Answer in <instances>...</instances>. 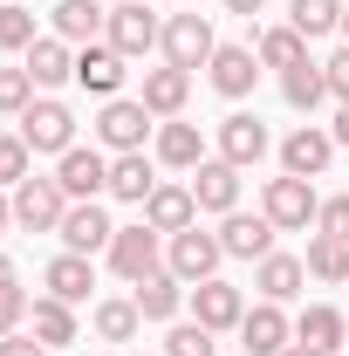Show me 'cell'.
Returning a JSON list of instances; mask_svg holds the SVG:
<instances>
[{
	"label": "cell",
	"instance_id": "obj_16",
	"mask_svg": "<svg viewBox=\"0 0 349 356\" xmlns=\"http://www.w3.org/2000/svg\"><path fill=\"white\" fill-rule=\"evenodd\" d=\"M240 315H247V302H240V288H233V281H199V288H192V322H206V329H240Z\"/></svg>",
	"mask_w": 349,
	"mask_h": 356
},
{
	"label": "cell",
	"instance_id": "obj_42",
	"mask_svg": "<svg viewBox=\"0 0 349 356\" xmlns=\"http://www.w3.org/2000/svg\"><path fill=\"white\" fill-rule=\"evenodd\" d=\"M0 356H48V343H35V336L14 329V336H0Z\"/></svg>",
	"mask_w": 349,
	"mask_h": 356
},
{
	"label": "cell",
	"instance_id": "obj_30",
	"mask_svg": "<svg viewBox=\"0 0 349 356\" xmlns=\"http://www.w3.org/2000/svg\"><path fill=\"white\" fill-rule=\"evenodd\" d=\"M288 28H295L302 42L336 35V28H343V0H295V7H288Z\"/></svg>",
	"mask_w": 349,
	"mask_h": 356
},
{
	"label": "cell",
	"instance_id": "obj_12",
	"mask_svg": "<svg viewBox=\"0 0 349 356\" xmlns=\"http://www.w3.org/2000/svg\"><path fill=\"white\" fill-rule=\"evenodd\" d=\"M96 137H103L110 151H144V137H151V110H144V103H124V96H110L103 117H96Z\"/></svg>",
	"mask_w": 349,
	"mask_h": 356
},
{
	"label": "cell",
	"instance_id": "obj_8",
	"mask_svg": "<svg viewBox=\"0 0 349 356\" xmlns=\"http://www.w3.org/2000/svg\"><path fill=\"white\" fill-rule=\"evenodd\" d=\"M62 247L69 254H110V240H117V226H110V213L96 206V199H76L69 213H62Z\"/></svg>",
	"mask_w": 349,
	"mask_h": 356
},
{
	"label": "cell",
	"instance_id": "obj_4",
	"mask_svg": "<svg viewBox=\"0 0 349 356\" xmlns=\"http://www.w3.org/2000/svg\"><path fill=\"white\" fill-rule=\"evenodd\" d=\"M261 213L281 233H302V226H315V213H322V199H315V185L308 178H267V192H261Z\"/></svg>",
	"mask_w": 349,
	"mask_h": 356
},
{
	"label": "cell",
	"instance_id": "obj_15",
	"mask_svg": "<svg viewBox=\"0 0 349 356\" xmlns=\"http://www.w3.org/2000/svg\"><path fill=\"white\" fill-rule=\"evenodd\" d=\"M144 226L151 233H185V226H199V199H192V185H158L151 199H144Z\"/></svg>",
	"mask_w": 349,
	"mask_h": 356
},
{
	"label": "cell",
	"instance_id": "obj_37",
	"mask_svg": "<svg viewBox=\"0 0 349 356\" xmlns=\"http://www.w3.org/2000/svg\"><path fill=\"white\" fill-rule=\"evenodd\" d=\"M35 42H42V35H35V14H28V7H0V48L28 55Z\"/></svg>",
	"mask_w": 349,
	"mask_h": 356
},
{
	"label": "cell",
	"instance_id": "obj_33",
	"mask_svg": "<svg viewBox=\"0 0 349 356\" xmlns=\"http://www.w3.org/2000/svg\"><path fill=\"white\" fill-rule=\"evenodd\" d=\"M308 274H315V281H349V240L315 233V240H308Z\"/></svg>",
	"mask_w": 349,
	"mask_h": 356
},
{
	"label": "cell",
	"instance_id": "obj_5",
	"mask_svg": "<svg viewBox=\"0 0 349 356\" xmlns=\"http://www.w3.org/2000/svg\"><path fill=\"white\" fill-rule=\"evenodd\" d=\"M165 62H172V69H185V76H192V69H206V62H213V21H206V14H172V21H165Z\"/></svg>",
	"mask_w": 349,
	"mask_h": 356
},
{
	"label": "cell",
	"instance_id": "obj_36",
	"mask_svg": "<svg viewBox=\"0 0 349 356\" xmlns=\"http://www.w3.org/2000/svg\"><path fill=\"white\" fill-rule=\"evenodd\" d=\"M165 356H219V350H213V329H206V322H172Z\"/></svg>",
	"mask_w": 349,
	"mask_h": 356
},
{
	"label": "cell",
	"instance_id": "obj_25",
	"mask_svg": "<svg viewBox=\"0 0 349 356\" xmlns=\"http://www.w3.org/2000/svg\"><path fill=\"white\" fill-rule=\"evenodd\" d=\"M308 281V261H295V254H267L261 267H254V288H261V302H295Z\"/></svg>",
	"mask_w": 349,
	"mask_h": 356
},
{
	"label": "cell",
	"instance_id": "obj_13",
	"mask_svg": "<svg viewBox=\"0 0 349 356\" xmlns=\"http://www.w3.org/2000/svg\"><path fill=\"white\" fill-rule=\"evenodd\" d=\"M240 343H247V356H281L295 343V322L281 315V302H261V309L240 315Z\"/></svg>",
	"mask_w": 349,
	"mask_h": 356
},
{
	"label": "cell",
	"instance_id": "obj_28",
	"mask_svg": "<svg viewBox=\"0 0 349 356\" xmlns=\"http://www.w3.org/2000/svg\"><path fill=\"white\" fill-rule=\"evenodd\" d=\"M28 329H35V343L62 350V343H76V309H69V302H55V295H42V302L28 309Z\"/></svg>",
	"mask_w": 349,
	"mask_h": 356
},
{
	"label": "cell",
	"instance_id": "obj_48",
	"mask_svg": "<svg viewBox=\"0 0 349 356\" xmlns=\"http://www.w3.org/2000/svg\"><path fill=\"white\" fill-rule=\"evenodd\" d=\"M343 42H349V7H343Z\"/></svg>",
	"mask_w": 349,
	"mask_h": 356
},
{
	"label": "cell",
	"instance_id": "obj_18",
	"mask_svg": "<svg viewBox=\"0 0 349 356\" xmlns=\"http://www.w3.org/2000/svg\"><path fill=\"white\" fill-rule=\"evenodd\" d=\"M192 199H199V213H233L240 206V165H226V158H206L199 178H192Z\"/></svg>",
	"mask_w": 349,
	"mask_h": 356
},
{
	"label": "cell",
	"instance_id": "obj_46",
	"mask_svg": "<svg viewBox=\"0 0 349 356\" xmlns=\"http://www.w3.org/2000/svg\"><path fill=\"white\" fill-rule=\"evenodd\" d=\"M281 356H322V350H308V343H288V350H281Z\"/></svg>",
	"mask_w": 349,
	"mask_h": 356
},
{
	"label": "cell",
	"instance_id": "obj_32",
	"mask_svg": "<svg viewBox=\"0 0 349 356\" xmlns=\"http://www.w3.org/2000/svg\"><path fill=\"white\" fill-rule=\"evenodd\" d=\"M137 329H144V315H137L131 295H110V302H96V336H103V343H131Z\"/></svg>",
	"mask_w": 349,
	"mask_h": 356
},
{
	"label": "cell",
	"instance_id": "obj_34",
	"mask_svg": "<svg viewBox=\"0 0 349 356\" xmlns=\"http://www.w3.org/2000/svg\"><path fill=\"white\" fill-rule=\"evenodd\" d=\"M281 96H288L295 110H315V103L329 96V76H322V62H302V69H288V76H281Z\"/></svg>",
	"mask_w": 349,
	"mask_h": 356
},
{
	"label": "cell",
	"instance_id": "obj_40",
	"mask_svg": "<svg viewBox=\"0 0 349 356\" xmlns=\"http://www.w3.org/2000/svg\"><path fill=\"white\" fill-rule=\"evenodd\" d=\"M315 226H322L329 240H349V192H336V199H322V213H315Z\"/></svg>",
	"mask_w": 349,
	"mask_h": 356
},
{
	"label": "cell",
	"instance_id": "obj_23",
	"mask_svg": "<svg viewBox=\"0 0 349 356\" xmlns=\"http://www.w3.org/2000/svg\"><path fill=\"white\" fill-rule=\"evenodd\" d=\"M185 96H192V76H185V69H172V62H165V69H144V96H137V103H144L151 117H178Z\"/></svg>",
	"mask_w": 349,
	"mask_h": 356
},
{
	"label": "cell",
	"instance_id": "obj_10",
	"mask_svg": "<svg viewBox=\"0 0 349 356\" xmlns=\"http://www.w3.org/2000/svg\"><path fill=\"white\" fill-rule=\"evenodd\" d=\"M329 158H336V137L322 131V124H302V131L281 137V172L288 178H322Z\"/></svg>",
	"mask_w": 349,
	"mask_h": 356
},
{
	"label": "cell",
	"instance_id": "obj_31",
	"mask_svg": "<svg viewBox=\"0 0 349 356\" xmlns=\"http://www.w3.org/2000/svg\"><path fill=\"white\" fill-rule=\"evenodd\" d=\"M254 55H261V69H281V76H288V69L308 62V42L295 35V28H267L261 42H254Z\"/></svg>",
	"mask_w": 349,
	"mask_h": 356
},
{
	"label": "cell",
	"instance_id": "obj_49",
	"mask_svg": "<svg viewBox=\"0 0 349 356\" xmlns=\"http://www.w3.org/2000/svg\"><path fill=\"white\" fill-rule=\"evenodd\" d=\"M240 356H247V350H240Z\"/></svg>",
	"mask_w": 349,
	"mask_h": 356
},
{
	"label": "cell",
	"instance_id": "obj_24",
	"mask_svg": "<svg viewBox=\"0 0 349 356\" xmlns=\"http://www.w3.org/2000/svg\"><path fill=\"white\" fill-rule=\"evenodd\" d=\"M343 336H349V315L343 309H329V302H315V309L295 315V343H308V350H343Z\"/></svg>",
	"mask_w": 349,
	"mask_h": 356
},
{
	"label": "cell",
	"instance_id": "obj_6",
	"mask_svg": "<svg viewBox=\"0 0 349 356\" xmlns=\"http://www.w3.org/2000/svg\"><path fill=\"white\" fill-rule=\"evenodd\" d=\"M69 213V192L55 185V178H21L14 185V226H28V233H55Z\"/></svg>",
	"mask_w": 349,
	"mask_h": 356
},
{
	"label": "cell",
	"instance_id": "obj_20",
	"mask_svg": "<svg viewBox=\"0 0 349 356\" xmlns=\"http://www.w3.org/2000/svg\"><path fill=\"white\" fill-rule=\"evenodd\" d=\"M158 165H172V172H199V165H206V137H199V124L165 117V124H158Z\"/></svg>",
	"mask_w": 349,
	"mask_h": 356
},
{
	"label": "cell",
	"instance_id": "obj_3",
	"mask_svg": "<svg viewBox=\"0 0 349 356\" xmlns=\"http://www.w3.org/2000/svg\"><path fill=\"white\" fill-rule=\"evenodd\" d=\"M219 261H226V247H219V233H199V226H185L165 240V267H172L185 288H199V281H213Z\"/></svg>",
	"mask_w": 349,
	"mask_h": 356
},
{
	"label": "cell",
	"instance_id": "obj_9",
	"mask_svg": "<svg viewBox=\"0 0 349 356\" xmlns=\"http://www.w3.org/2000/svg\"><path fill=\"white\" fill-rule=\"evenodd\" d=\"M110 267L124 274V281H151L158 267H165V254H158V233L151 226H117V240H110Z\"/></svg>",
	"mask_w": 349,
	"mask_h": 356
},
{
	"label": "cell",
	"instance_id": "obj_14",
	"mask_svg": "<svg viewBox=\"0 0 349 356\" xmlns=\"http://www.w3.org/2000/svg\"><path fill=\"white\" fill-rule=\"evenodd\" d=\"M206 69H213V89H219V96H233V103H240V96H254L261 55H254V48H240V42H219Z\"/></svg>",
	"mask_w": 349,
	"mask_h": 356
},
{
	"label": "cell",
	"instance_id": "obj_29",
	"mask_svg": "<svg viewBox=\"0 0 349 356\" xmlns=\"http://www.w3.org/2000/svg\"><path fill=\"white\" fill-rule=\"evenodd\" d=\"M103 21H110V14H103L96 0H62V7H55V35H62V42H76V48L96 42V35H103Z\"/></svg>",
	"mask_w": 349,
	"mask_h": 356
},
{
	"label": "cell",
	"instance_id": "obj_39",
	"mask_svg": "<svg viewBox=\"0 0 349 356\" xmlns=\"http://www.w3.org/2000/svg\"><path fill=\"white\" fill-rule=\"evenodd\" d=\"M28 309H35L28 288H21V281H0V336H14V329L28 322Z\"/></svg>",
	"mask_w": 349,
	"mask_h": 356
},
{
	"label": "cell",
	"instance_id": "obj_38",
	"mask_svg": "<svg viewBox=\"0 0 349 356\" xmlns=\"http://www.w3.org/2000/svg\"><path fill=\"white\" fill-rule=\"evenodd\" d=\"M35 103V76L28 69H0V117H21Z\"/></svg>",
	"mask_w": 349,
	"mask_h": 356
},
{
	"label": "cell",
	"instance_id": "obj_1",
	"mask_svg": "<svg viewBox=\"0 0 349 356\" xmlns=\"http://www.w3.org/2000/svg\"><path fill=\"white\" fill-rule=\"evenodd\" d=\"M103 42L117 48L124 62H137V55H151V48L165 42V28H158L151 0H124V7H110V21H103Z\"/></svg>",
	"mask_w": 349,
	"mask_h": 356
},
{
	"label": "cell",
	"instance_id": "obj_17",
	"mask_svg": "<svg viewBox=\"0 0 349 356\" xmlns=\"http://www.w3.org/2000/svg\"><path fill=\"white\" fill-rule=\"evenodd\" d=\"M219 158L240 165V172L261 165V158H267V124H261V117H247V110H233V117L219 124Z\"/></svg>",
	"mask_w": 349,
	"mask_h": 356
},
{
	"label": "cell",
	"instance_id": "obj_45",
	"mask_svg": "<svg viewBox=\"0 0 349 356\" xmlns=\"http://www.w3.org/2000/svg\"><path fill=\"white\" fill-rule=\"evenodd\" d=\"M14 226V192H0V233Z\"/></svg>",
	"mask_w": 349,
	"mask_h": 356
},
{
	"label": "cell",
	"instance_id": "obj_41",
	"mask_svg": "<svg viewBox=\"0 0 349 356\" xmlns=\"http://www.w3.org/2000/svg\"><path fill=\"white\" fill-rule=\"evenodd\" d=\"M322 76H329V96H336V103H349V48H336V55L322 62Z\"/></svg>",
	"mask_w": 349,
	"mask_h": 356
},
{
	"label": "cell",
	"instance_id": "obj_19",
	"mask_svg": "<svg viewBox=\"0 0 349 356\" xmlns=\"http://www.w3.org/2000/svg\"><path fill=\"white\" fill-rule=\"evenodd\" d=\"M185 295H192V288L178 281L172 267H158L151 281H137V288H131V302H137V315H144V322H172V315L185 309Z\"/></svg>",
	"mask_w": 349,
	"mask_h": 356
},
{
	"label": "cell",
	"instance_id": "obj_47",
	"mask_svg": "<svg viewBox=\"0 0 349 356\" xmlns=\"http://www.w3.org/2000/svg\"><path fill=\"white\" fill-rule=\"evenodd\" d=\"M0 281H14V261H7V254H0Z\"/></svg>",
	"mask_w": 349,
	"mask_h": 356
},
{
	"label": "cell",
	"instance_id": "obj_26",
	"mask_svg": "<svg viewBox=\"0 0 349 356\" xmlns=\"http://www.w3.org/2000/svg\"><path fill=\"white\" fill-rule=\"evenodd\" d=\"M21 69L35 76V89H62L69 76H76V55H69L62 35H42V42L28 48V62H21Z\"/></svg>",
	"mask_w": 349,
	"mask_h": 356
},
{
	"label": "cell",
	"instance_id": "obj_27",
	"mask_svg": "<svg viewBox=\"0 0 349 356\" xmlns=\"http://www.w3.org/2000/svg\"><path fill=\"white\" fill-rule=\"evenodd\" d=\"M151 192H158L151 158H144V151H117V158H110V199H131V206H144Z\"/></svg>",
	"mask_w": 349,
	"mask_h": 356
},
{
	"label": "cell",
	"instance_id": "obj_21",
	"mask_svg": "<svg viewBox=\"0 0 349 356\" xmlns=\"http://www.w3.org/2000/svg\"><path fill=\"white\" fill-rule=\"evenodd\" d=\"M48 295H55V302H69V309H76V302H89V288H96V267H89V254H69V247H62V254H55V261H48Z\"/></svg>",
	"mask_w": 349,
	"mask_h": 356
},
{
	"label": "cell",
	"instance_id": "obj_43",
	"mask_svg": "<svg viewBox=\"0 0 349 356\" xmlns=\"http://www.w3.org/2000/svg\"><path fill=\"white\" fill-rule=\"evenodd\" d=\"M261 7H267V0H226V14H247V21H254Z\"/></svg>",
	"mask_w": 349,
	"mask_h": 356
},
{
	"label": "cell",
	"instance_id": "obj_22",
	"mask_svg": "<svg viewBox=\"0 0 349 356\" xmlns=\"http://www.w3.org/2000/svg\"><path fill=\"white\" fill-rule=\"evenodd\" d=\"M76 83H83L89 96H117V89H124V55L110 42H89L83 55H76Z\"/></svg>",
	"mask_w": 349,
	"mask_h": 356
},
{
	"label": "cell",
	"instance_id": "obj_44",
	"mask_svg": "<svg viewBox=\"0 0 349 356\" xmlns=\"http://www.w3.org/2000/svg\"><path fill=\"white\" fill-rule=\"evenodd\" d=\"M329 137H336V144H349V103L336 110V131H329Z\"/></svg>",
	"mask_w": 349,
	"mask_h": 356
},
{
	"label": "cell",
	"instance_id": "obj_7",
	"mask_svg": "<svg viewBox=\"0 0 349 356\" xmlns=\"http://www.w3.org/2000/svg\"><path fill=\"white\" fill-rule=\"evenodd\" d=\"M55 185L69 192V206H76V199H103V192H110V158L76 144V151L55 158Z\"/></svg>",
	"mask_w": 349,
	"mask_h": 356
},
{
	"label": "cell",
	"instance_id": "obj_35",
	"mask_svg": "<svg viewBox=\"0 0 349 356\" xmlns=\"http://www.w3.org/2000/svg\"><path fill=\"white\" fill-rule=\"evenodd\" d=\"M28 158H35V151L21 144V131H0V192H14L21 178H35V172H28Z\"/></svg>",
	"mask_w": 349,
	"mask_h": 356
},
{
	"label": "cell",
	"instance_id": "obj_11",
	"mask_svg": "<svg viewBox=\"0 0 349 356\" xmlns=\"http://www.w3.org/2000/svg\"><path fill=\"white\" fill-rule=\"evenodd\" d=\"M274 233H281V226L267 220V213H226L219 247H226L233 261H267V254H274Z\"/></svg>",
	"mask_w": 349,
	"mask_h": 356
},
{
	"label": "cell",
	"instance_id": "obj_2",
	"mask_svg": "<svg viewBox=\"0 0 349 356\" xmlns=\"http://www.w3.org/2000/svg\"><path fill=\"white\" fill-rule=\"evenodd\" d=\"M21 144H28V151H48V158L76 151V117H69V103L35 96V103L21 110Z\"/></svg>",
	"mask_w": 349,
	"mask_h": 356
}]
</instances>
